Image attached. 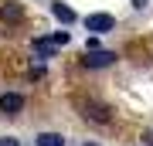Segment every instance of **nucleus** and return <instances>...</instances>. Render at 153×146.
Listing matches in <instances>:
<instances>
[{
  "label": "nucleus",
  "instance_id": "obj_1",
  "mask_svg": "<svg viewBox=\"0 0 153 146\" xmlns=\"http://www.w3.org/2000/svg\"><path fill=\"white\" fill-rule=\"evenodd\" d=\"M78 105H82L85 109V119L88 122H109L112 119V112H109V105H102V102H92V99H88V102H85V99H82V102H78Z\"/></svg>",
  "mask_w": 153,
  "mask_h": 146
},
{
  "label": "nucleus",
  "instance_id": "obj_2",
  "mask_svg": "<svg viewBox=\"0 0 153 146\" xmlns=\"http://www.w3.org/2000/svg\"><path fill=\"white\" fill-rule=\"evenodd\" d=\"M0 112L4 116H21L24 112V95L21 92H4L0 95Z\"/></svg>",
  "mask_w": 153,
  "mask_h": 146
},
{
  "label": "nucleus",
  "instance_id": "obj_3",
  "mask_svg": "<svg viewBox=\"0 0 153 146\" xmlns=\"http://www.w3.org/2000/svg\"><path fill=\"white\" fill-rule=\"evenodd\" d=\"M85 27L95 31V34H105V31L116 27V17H112V14H88V17H85Z\"/></svg>",
  "mask_w": 153,
  "mask_h": 146
},
{
  "label": "nucleus",
  "instance_id": "obj_4",
  "mask_svg": "<svg viewBox=\"0 0 153 146\" xmlns=\"http://www.w3.org/2000/svg\"><path fill=\"white\" fill-rule=\"evenodd\" d=\"M112 61H116L112 51H88L85 54V68H105V65H112Z\"/></svg>",
  "mask_w": 153,
  "mask_h": 146
},
{
  "label": "nucleus",
  "instance_id": "obj_5",
  "mask_svg": "<svg viewBox=\"0 0 153 146\" xmlns=\"http://www.w3.org/2000/svg\"><path fill=\"white\" fill-rule=\"evenodd\" d=\"M51 14H55L61 24H75V10H71L68 4H51Z\"/></svg>",
  "mask_w": 153,
  "mask_h": 146
},
{
  "label": "nucleus",
  "instance_id": "obj_6",
  "mask_svg": "<svg viewBox=\"0 0 153 146\" xmlns=\"http://www.w3.org/2000/svg\"><path fill=\"white\" fill-rule=\"evenodd\" d=\"M34 146H65V136L61 133H38Z\"/></svg>",
  "mask_w": 153,
  "mask_h": 146
},
{
  "label": "nucleus",
  "instance_id": "obj_7",
  "mask_svg": "<svg viewBox=\"0 0 153 146\" xmlns=\"http://www.w3.org/2000/svg\"><path fill=\"white\" fill-rule=\"evenodd\" d=\"M55 48H58V44L51 41V38H34V51H38L41 58H51V54H55Z\"/></svg>",
  "mask_w": 153,
  "mask_h": 146
},
{
  "label": "nucleus",
  "instance_id": "obj_8",
  "mask_svg": "<svg viewBox=\"0 0 153 146\" xmlns=\"http://www.w3.org/2000/svg\"><path fill=\"white\" fill-rule=\"evenodd\" d=\"M4 17H7V21H21V7H17V4H7L4 7Z\"/></svg>",
  "mask_w": 153,
  "mask_h": 146
},
{
  "label": "nucleus",
  "instance_id": "obj_9",
  "mask_svg": "<svg viewBox=\"0 0 153 146\" xmlns=\"http://www.w3.org/2000/svg\"><path fill=\"white\" fill-rule=\"evenodd\" d=\"M51 41H55V44H68L71 34H68V31H58V34H51Z\"/></svg>",
  "mask_w": 153,
  "mask_h": 146
},
{
  "label": "nucleus",
  "instance_id": "obj_10",
  "mask_svg": "<svg viewBox=\"0 0 153 146\" xmlns=\"http://www.w3.org/2000/svg\"><path fill=\"white\" fill-rule=\"evenodd\" d=\"M0 146H21V143H17L14 136H0Z\"/></svg>",
  "mask_w": 153,
  "mask_h": 146
},
{
  "label": "nucleus",
  "instance_id": "obj_11",
  "mask_svg": "<svg viewBox=\"0 0 153 146\" xmlns=\"http://www.w3.org/2000/svg\"><path fill=\"white\" fill-rule=\"evenodd\" d=\"M133 7H136V10H143V7H146V0H133Z\"/></svg>",
  "mask_w": 153,
  "mask_h": 146
},
{
  "label": "nucleus",
  "instance_id": "obj_12",
  "mask_svg": "<svg viewBox=\"0 0 153 146\" xmlns=\"http://www.w3.org/2000/svg\"><path fill=\"white\" fill-rule=\"evenodd\" d=\"M143 139H146V146H153V133H143Z\"/></svg>",
  "mask_w": 153,
  "mask_h": 146
},
{
  "label": "nucleus",
  "instance_id": "obj_13",
  "mask_svg": "<svg viewBox=\"0 0 153 146\" xmlns=\"http://www.w3.org/2000/svg\"><path fill=\"white\" fill-rule=\"evenodd\" d=\"M85 146H99V143H85Z\"/></svg>",
  "mask_w": 153,
  "mask_h": 146
}]
</instances>
